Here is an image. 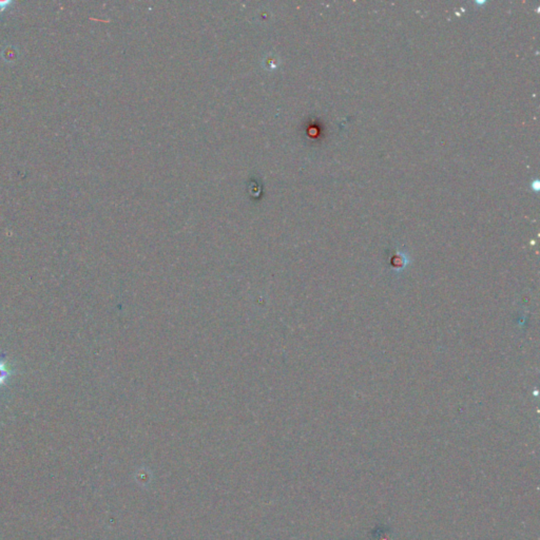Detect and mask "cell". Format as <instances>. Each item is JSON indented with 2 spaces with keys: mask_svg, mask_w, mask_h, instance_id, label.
Listing matches in <instances>:
<instances>
[{
  "mask_svg": "<svg viewBox=\"0 0 540 540\" xmlns=\"http://www.w3.org/2000/svg\"><path fill=\"white\" fill-rule=\"evenodd\" d=\"M7 378H8V370L2 363H0V384H2Z\"/></svg>",
  "mask_w": 540,
  "mask_h": 540,
  "instance_id": "6da1fadb",
  "label": "cell"
}]
</instances>
